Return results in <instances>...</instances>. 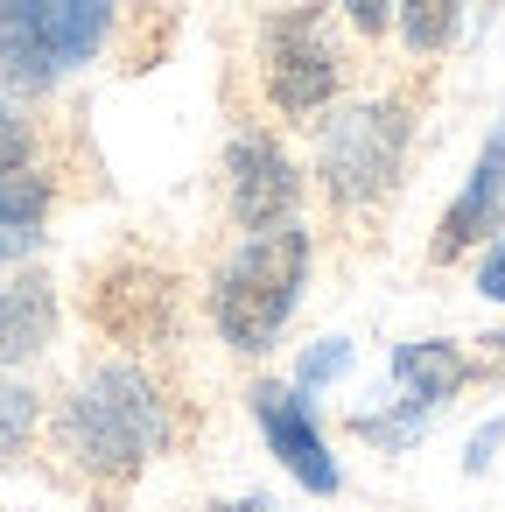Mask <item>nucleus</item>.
I'll return each instance as SVG.
<instances>
[{"instance_id": "obj_11", "label": "nucleus", "mask_w": 505, "mask_h": 512, "mask_svg": "<svg viewBox=\"0 0 505 512\" xmlns=\"http://www.w3.org/2000/svg\"><path fill=\"white\" fill-rule=\"evenodd\" d=\"M470 372H477V365H470L456 344H435V337H421V344H393V379L407 386L414 407H442V400H456V386H463Z\"/></svg>"}, {"instance_id": "obj_17", "label": "nucleus", "mask_w": 505, "mask_h": 512, "mask_svg": "<svg viewBox=\"0 0 505 512\" xmlns=\"http://www.w3.org/2000/svg\"><path fill=\"white\" fill-rule=\"evenodd\" d=\"M337 8H344V22L358 36H386L393 29V0H337Z\"/></svg>"}, {"instance_id": "obj_1", "label": "nucleus", "mask_w": 505, "mask_h": 512, "mask_svg": "<svg viewBox=\"0 0 505 512\" xmlns=\"http://www.w3.org/2000/svg\"><path fill=\"white\" fill-rule=\"evenodd\" d=\"M57 442L78 470L92 477H134L162 442H169V393L127 365V358H106L78 379V393L64 400L57 414Z\"/></svg>"}, {"instance_id": "obj_12", "label": "nucleus", "mask_w": 505, "mask_h": 512, "mask_svg": "<svg viewBox=\"0 0 505 512\" xmlns=\"http://www.w3.org/2000/svg\"><path fill=\"white\" fill-rule=\"evenodd\" d=\"M43 218H50V183L43 176H0V274L22 267L43 246Z\"/></svg>"}, {"instance_id": "obj_18", "label": "nucleus", "mask_w": 505, "mask_h": 512, "mask_svg": "<svg viewBox=\"0 0 505 512\" xmlns=\"http://www.w3.org/2000/svg\"><path fill=\"white\" fill-rule=\"evenodd\" d=\"M477 295H484V302H505V232H498L491 253L477 260Z\"/></svg>"}, {"instance_id": "obj_2", "label": "nucleus", "mask_w": 505, "mask_h": 512, "mask_svg": "<svg viewBox=\"0 0 505 512\" xmlns=\"http://www.w3.org/2000/svg\"><path fill=\"white\" fill-rule=\"evenodd\" d=\"M302 281H309V232L295 218L281 225H260L218 274H211V323L232 351L260 358L281 344L295 302H302Z\"/></svg>"}, {"instance_id": "obj_16", "label": "nucleus", "mask_w": 505, "mask_h": 512, "mask_svg": "<svg viewBox=\"0 0 505 512\" xmlns=\"http://www.w3.org/2000/svg\"><path fill=\"white\" fill-rule=\"evenodd\" d=\"M337 372H351V344H344V337H323V344L295 365V386H330Z\"/></svg>"}, {"instance_id": "obj_3", "label": "nucleus", "mask_w": 505, "mask_h": 512, "mask_svg": "<svg viewBox=\"0 0 505 512\" xmlns=\"http://www.w3.org/2000/svg\"><path fill=\"white\" fill-rule=\"evenodd\" d=\"M113 15L120 0H0V71L15 85H57L106 50Z\"/></svg>"}, {"instance_id": "obj_15", "label": "nucleus", "mask_w": 505, "mask_h": 512, "mask_svg": "<svg viewBox=\"0 0 505 512\" xmlns=\"http://www.w3.org/2000/svg\"><path fill=\"white\" fill-rule=\"evenodd\" d=\"M29 428H36V393L29 386H0V463H15L29 449Z\"/></svg>"}, {"instance_id": "obj_7", "label": "nucleus", "mask_w": 505, "mask_h": 512, "mask_svg": "<svg viewBox=\"0 0 505 512\" xmlns=\"http://www.w3.org/2000/svg\"><path fill=\"white\" fill-rule=\"evenodd\" d=\"M92 323L106 337H120V344H162L176 330V288H169V274L148 267V260L106 267L99 288H92Z\"/></svg>"}, {"instance_id": "obj_19", "label": "nucleus", "mask_w": 505, "mask_h": 512, "mask_svg": "<svg viewBox=\"0 0 505 512\" xmlns=\"http://www.w3.org/2000/svg\"><path fill=\"white\" fill-rule=\"evenodd\" d=\"M491 442H498V428H484V435L470 442V470H484V463H491Z\"/></svg>"}, {"instance_id": "obj_4", "label": "nucleus", "mask_w": 505, "mask_h": 512, "mask_svg": "<svg viewBox=\"0 0 505 512\" xmlns=\"http://www.w3.org/2000/svg\"><path fill=\"white\" fill-rule=\"evenodd\" d=\"M407 134H414V113H407L400 99L344 106V113L323 127V155H316V176H323L330 204H337V211H365V204H379V197L400 183Z\"/></svg>"}, {"instance_id": "obj_20", "label": "nucleus", "mask_w": 505, "mask_h": 512, "mask_svg": "<svg viewBox=\"0 0 505 512\" xmlns=\"http://www.w3.org/2000/svg\"><path fill=\"white\" fill-rule=\"evenodd\" d=\"M484 344H491V365L484 372H505V337H484Z\"/></svg>"}, {"instance_id": "obj_5", "label": "nucleus", "mask_w": 505, "mask_h": 512, "mask_svg": "<svg viewBox=\"0 0 505 512\" xmlns=\"http://www.w3.org/2000/svg\"><path fill=\"white\" fill-rule=\"evenodd\" d=\"M260 85H267V106L288 113V120L330 113V99L344 85V57L330 43V15L316 8V0L267 22V36H260Z\"/></svg>"}, {"instance_id": "obj_21", "label": "nucleus", "mask_w": 505, "mask_h": 512, "mask_svg": "<svg viewBox=\"0 0 505 512\" xmlns=\"http://www.w3.org/2000/svg\"><path fill=\"white\" fill-rule=\"evenodd\" d=\"M225 512H267V505H260V498H246V505H225Z\"/></svg>"}, {"instance_id": "obj_8", "label": "nucleus", "mask_w": 505, "mask_h": 512, "mask_svg": "<svg viewBox=\"0 0 505 512\" xmlns=\"http://www.w3.org/2000/svg\"><path fill=\"white\" fill-rule=\"evenodd\" d=\"M225 197H232V218H239L246 232H260V225L295 218V204H302V176H295V162L281 155V141H267V134H239V141L225 148Z\"/></svg>"}, {"instance_id": "obj_6", "label": "nucleus", "mask_w": 505, "mask_h": 512, "mask_svg": "<svg viewBox=\"0 0 505 512\" xmlns=\"http://www.w3.org/2000/svg\"><path fill=\"white\" fill-rule=\"evenodd\" d=\"M253 421H260L267 449L288 463V477H295L302 491L330 498V491L344 484V470H337V456H330V442H323V428H316V414H309L302 386L260 379V386H253Z\"/></svg>"}, {"instance_id": "obj_14", "label": "nucleus", "mask_w": 505, "mask_h": 512, "mask_svg": "<svg viewBox=\"0 0 505 512\" xmlns=\"http://www.w3.org/2000/svg\"><path fill=\"white\" fill-rule=\"evenodd\" d=\"M29 155H36V134H29L22 106L8 99V71H0V176H22Z\"/></svg>"}, {"instance_id": "obj_9", "label": "nucleus", "mask_w": 505, "mask_h": 512, "mask_svg": "<svg viewBox=\"0 0 505 512\" xmlns=\"http://www.w3.org/2000/svg\"><path fill=\"white\" fill-rule=\"evenodd\" d=\"M491 232H505V120L491 127V141L477 148V162H470V183L456 190V204L442 211V225H435V260H456V253H470L477 239H491Z\"/></svg>"}, {"instance_id": "obj_13", "label": "nucleus", "mask_w": 505, "mask_h": 512, "mask_svg": "<svg viewBox=\"0 0 505 512\" xmlns=\"http://www.w3.org/2000/svg\"><path fill=\"white\" fill-rule=\"evenodd\" d=\"M463 8H470V0H400V43H407L414 57L449 50L456 29H463Z\"/></svg>"}, {"instance_id": "obj_10", "label": "nucleus", "mask_w": 505, "mask_h": 512, "mask_svg": "<svg viewBox=\"0 0 505 512\" xmlns=\"http://www.w3.org/2000/svg\"><path fill=\"white\" fill-rule=\"evenodd\" d=\"M50 337H57V281H50V274L0 281V372L43 358Z\"/></svg>"}]
</instances>
